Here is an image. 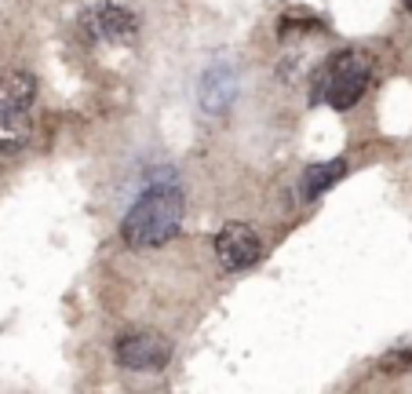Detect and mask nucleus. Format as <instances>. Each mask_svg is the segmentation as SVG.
Listing matches in <instances>:
<instances>
[{
  "mask_svg": "<svg viewBox=\"0 0 412 394\" xmlns=\"http://www.w3.org/2000/svg\"><path fill=\"white\" fill-rule=\"evenodd\" d=\"M179 226H183V190L175 183H153L128 208L121 237L132 248H157L168 245L179 234Z\"/></svg>",
  "mask_w": 412,
  "mask_h": 394,
  "instance_id": "1",
  "label": "nucleus"
},
{
  "mask_svg": "<svg viewBox=\"0 0 412 394\" xmlns=\"http://www.w3.org/2000/svg\"><path fill=\"white\" fill-rule=\"evenodd\" d=\"M113 358L128 373H161L172 362V343L164 333L139 328V333H124L113 343Z\"/></svg>",
  "mask_w": 412,
  "mask_h": 394,
  "instance_id": "2",
  "label": "nucleus"
},
{
  "mask_svg": "<svg viewBox=\"0 0 412 394\" xmlns=\"http://www.w3.org/2000/svg\"><path fill=\"white\" fill-rule=\"evenodd\" d=\"M369 77H372L369 59H362L357 52L336 55V59H332V66H328V81H325V103L332 110H351L357 99L365 95Z\"/></svg>",
  "mask_w": 412,
  "mask_h": 394,
  "instance_id": "3",
  "label": "nucleus"
},
{
  "mask_svg": "<svg viewBox=\"0 0 412 394\" xmlns=\"http://www.w3.org/2000/svg\"><path fill=\"white\" fill-rule=\"evenodd\" d=\"M215 256L226 270H248V266H255L263 256L259 234H255L248 223H226L223 230L215 234Z\"/></svg>",
  "mask_w": 412,
  "mask_h": 394,
  "instance_id": "4",
  "label": "nucleus"
},
{
  "mask_svg": "<svg viewBox=\"0 0 412 394\" xmlns=\"http://www.w3.org/2000/svg\"><path fill=\"white\" fill-rule=\"evenodd\" d=\"M84 19H92V30L110 44H135V37H139L135 11L124 4H113V0H102L92 15H84Z\"/></svg>",
  "mask_w": 412,
  "mask_h": 394,
  "instance_id": "5",
  "label": "nucleus"
},
{
  "mask_svg": "<svg viewBox=\"0 0 412 394\" xmlns=\"http://www.w3.org/2000/svg\"><path fill=\"white\" fill-rule=\"evenodd\" d=\"M197 99H201V110L204 113H226L237 99V73L234 66L226 62H215L201 73V84H197Z\"/></svg>",
  "mask_w": 412,
  "mask_h": 394,
  "instance_id": "6",
  "label": "nucleus"
},
{
  "mask_svg": "<svg viewBox=\"0 0 412 394\" xmlns=\"http://www.w3.org/2000/svg\"><path fill=\"white\" fill-rule=\"evenodd\" d=\"M37 95V77L26 70L0 73V113H30Z\"/></svg>",
  "mask_w": 412,
  "mask_h": 394,
  "instance_id": "7",
  "label": "nucleus"
},
{
  "mask_svg": "<svg viewBox=\"0 0 412 394\" xmlns=\"http://www.w3.org/2000/svg\"><path fill=\"white\" fill-rule=\"evenodd\" d=\"M343 172H346V157H336V161H325V164H311V168L303 172V201H314L321 197L328 186H336L343 179Z\"/></svg>",
  "mask_w": 412,
  "mask_h": 394,
  "instance_id": "8",
  "label": "nucleus"
},
{
  "mask_svg": "<svg viewBox=\"0 0 412 394\" xmlns=\"http://www.w3.org/2000/svg\"><path fill=\"white\" fill-rule=\"evenodd\" d=\"M33 124L30 113H0V157H11L30 146Z\"/></svg>",
  "mask_w": 412,
  "mask_h": 394,
  "instance_id": "9",
  "label": "nucleus"
},
{
  "mask_svg": "<svg viewBox=\"0 0 412 394\" xmlns=\"http://www.w3.org/2000/svg\"><path fill=\"white\" fill-rule=\"evenodd\" d=\"M405 8H409V11H412V0H405Z\"/></svg>",
  "mask_w": 412,
  "mask_h": 394,
  "instance_id": "10",
  "label": "nucleus"
}]
</instances>
